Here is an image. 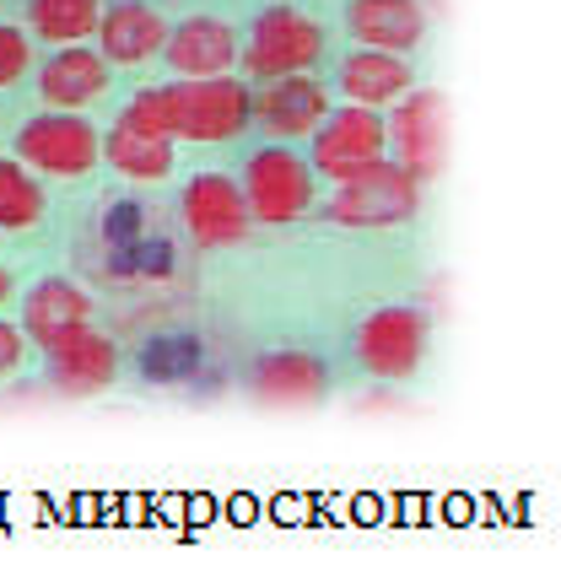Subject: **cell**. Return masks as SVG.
Listing matches in <instances>:
<instances>
[{
    "mask_svg": "<svg viewBox=\"0 0 561 566\" xmlns=\"http://www.w3.org/2000/svg\"><path fill=\"white\" fill-rule=\"evenodd\" d=\"M249 87L232 76H206V82H168V87H141L125 114L135 125L157 135H184V140H227L249 125Z\"/></svg>",
    "mask_w": 561,
    "mask_h": 566,
    "instance_id": "cell-1",
    "label": "cell"
},
{
    "mask_svg": "<svg viewBox=\"0 0 561 566\" xmlns=\"http://www.w3.org/2000/svg\"><path fill=\"white\" fill-rule=\"evenodd\" d=\"M422 211V178H411L399 163H367L362 174L341 178V195L330 200V217L341 227H394Z\"/></svg>",
    "mask_w": 561,
    "mask_h": 566,
    "instance_id": "cell-2",
    "label": "cell"
},
{
    "mask_svg": "<svg viewBox=\"0 0 561 566\" xmlns=\"http://www.w3.org/2000/svg\"><path fill=\"white\" fill-rule=\"evenodd\" d=\"M243 206L259 221H298L313 206V174L287 146H264L243 168Z\"/></svg>",
    "mask_w": 561,
    "mask_h": 566,
    "instance_id": "cell-3",
    "label": "cell"
},
{
    "mask_svg": "<svg viewBox=\"0 0 561 566\" xmlns=\"http://www.w3.org/2000/svg\"><path fill=\"white\" fill-rule=\"evenodd\" d=\"M384 146H388V130H384V119H378V108L345 103L335 114H324L319 130H313V168L341 184V178L362 174L367 163H378Z\"/></svg>",
    "mask_w": 561,
    "mask_h": 566,
    "instance_id": "cell-4",
    "label": "cell"
},
{
    "mask_svg": "<svg viewBox=\"0 0 561 566\" xmlns=\"http://www.w3.org/2000/svg\"><path fill=\"white\" fill-rule=\"evenodd\" d=\"M17 157H22L28 168H39V174L82 178V174H92V163H97V130L86 125L82 114L54 108V114H39V119L22 125Z\"/></svg>",
    "mask_w": 561,
    "mask_h": 566,
    "instance_id": "cell-5",
    "label": "cell"
},
{
    "mask_svg": "<svg viewBox=\"0 0 561 566\" xmlns=\"http://www.w3.org/2000/svg\"><path fill=\"white\" fill-rule=\"evenodd\" d=\"M319 49H324V28L319 22H308L292 6H270L249 28V71L264 76V82L298 76V71H308L319 60Z\"/></svg>",
    "mask_w": 561,
    "mask_h": 566,
    "instance_id": "cell-6",
    "label": "cell"
},
{
    "mask_svg": "<svg viewBox=\"0 0 561 566\" xmlns=\"http://www.w3.org/2000/svg\"><path fill=\"white\" fill-rule=\"evenodd\" d=\"M427 356V318L416 307H384L356 329V361L378 378H411Z\"/></svg>",
    "mask_w": 561,
    "mask_h": 566,
    "instance_id": "cell-7",
    "label": "cell"
},
{
    "mask_svg": "<svg viewBox=\"0 0 561 566\" xmlns=\"http://www.w3.org/2000/svg\"><path fill=\"white\" fill-rule=\"evenodd\" d=\"M43 350H49V378H54V389H65V394H97V389H108L114 373H120L114 340H103V335L86 329V324L60 329L54 340H43Z\"/></svg>",
    "mask_w": 561,
    "mask_h": 566,
    "instance_id": "cell-8",
    "label": "cell"
},
{
    "mask_svg": "<svg viewBox=\"0 0 561 566\" xmlns=\"http://www.w3.org/2000/svg\"><path fill=\"white\" fill-rule=\"evenodd\" d=\"M184 227L206 243V249H227V243H243L249 232V206H243V189L221 174H200L184 184Z\"/></svg>",
    "mask_w": 561,
    "mask_h": 566,
    "instance_id": "cell-9",
    "label": "cell"
},
{
    "mask_svg": "<svg viewBox=\"0 0 561 566\" xmlns=\"http://www.w3.org/2000/svg\"><path fill=\"white\" fill-rule=\"evenodd\" d=\"M384 130H388V140H394V151H399V168L411 178H432L443 168L448 135H443V97H437V92L405 97L399 114H394V125H384Z\"/></svg>",
    "mask_w": 561,
    "mask_h": 566,
    "instance_id": "cell-10",
    "label": "cell"
},
{
    "mask_svg": "<svg viewBox=\"0 0 561 566\" xmlns=\"http://www.w3.org/2000/svg\"><path fill=\"white\" fill-rule=\"evenodd\" d=\"M249 114H259V125L281 140H298V135H313L319 119L330 114V92L313 76H276V87L259 92V103H249Z\"/></svg>",
    "mask_w": 561,
    "mask_h": 566,
    "instance_id": "cell-11",
    "label": "cell"
},
{
    "mask_svg": "<svg viewBox=\"0 0 561 566\" xmlns=\"http://www.w3.org/2000/svg\"><path fill=\"white\" fill-rule=\"evenodd\" d=\"M345 28L362 49H384V54H405L422 44L427 33V11L416 0H351L345 6Z\"/></svg>",
    "mask_w": 561,
    "mask_h": 566,
    "instance_id": "cell-12",
    "label": "cell"
},
{
    "mask_svg": "<svg viewBox=\"0 0 561 566\" xmlns=\"http://www.w3.org/2000/svg\"><path fill=\"white\" fill-rule=\"evenodd\" d=\"M168 65L178 76H189V82H206V76H227L232 71V60H238V33L227 28V22H216V17H189L184 28H173L168 44Z\"/></svg>",
    "mask_w": 561,
    "mask_h": 566,
    "instance_id": "cell-13",
    "label": "cell"
},
{
    "mask_svg": "<svg viewBox=\"0 0 561 566\" xmlns=\"http://www.w3.org/2000/svg\"><path fill=\"white\" fill-rule=\"evenodd\" d=\"M97 39H103V60L114 65H141L168 44V22L146 6V0H120L114 11L97 17Z\"/></svg>",
    "mask_w": 561,
    "mask_h": 566,
    "instance_id": "cell-14",
    "label": "cell"
},
{
    "mask_svg": "<svg viewBox=\"0 0 561 566\" xmlns=\"http://www.w3.org/2000/svg\"><path fill=\"white\" fill-rule=\"evenodd\" d=\"M103 87H108V60L92 54V49H76V44L49 54L39 71L43 103H49V108H65V114H76V108L92 103Z\"/></svg>",
    "mask_w": 561,
    "mask_h": 566,
    "instance_id": "cell-15",
    "label": "cell"
},
{
    "mask_svg": "<svg viewBox=\"0 0 561 566\" xmlns=\"http://www.w3.org/2000/svg\"><path fill=\"white\" fill-rule=\"evenodd\" d=\"M411 87H416V76H411V65H405L399 54L356 49V54L341 60V92L351 103H362V108H384L394 97H405Z\"/></svg>",
    "mask_w": 561,
    "mask_h": 566,
    "instance_id": "cell-16",
    "label": "cell"
},
{
    "mask_svg": "<svg viewBox=\"0 0 561 566\" xmlns=\"http://www.w3.org/2000/svg\"><path fill=\"white\" fill-rule=\"evenodd\" d=\"M330 389V367L308 350H270L254 367V394L264 405H302Z\"/></svg>",
    "mask_w": 561,
    "mask_h": 566,
    "instance_id": "cell-17",
    "label": "cell"
},
{
    "mask_svg": "<svg viewBox=\"0 0 561 566\" xmlns=\"http://www.w3.org/2000/svg\"><path fill=\"white\" fill-rule=\"evenodd\" d=\"M103 151H108L114 174H125V178H168L173 174V140L157 130H146V125H135L129 114L114 125Z\"/></svg>",
    "mask_w": 561,
    "mask_h": 566,
    "instance_id": "cell-18",
    "label": "cell"
},
{
    "mask_svg": "<svg viewBox=\"0 0 561 566\" xmlns=\"http://www.w3.org/2000/svg\"><path fill=\"white\" fill-rule=\"evenodd\" d=\"M22 313H28V335H33V340L43 346V340H54L60 329H71V324H86L92 303H86L82 286H71V281H39V286L28 292Z\"/></svg>",
    "mask_w": 561,
    "mask_h": 566,
    "instance_id": "cell-19",
    "label": "cell"
},
{
    "mask_svg": "<svg viewBox=\"0 0 561 566\" xmlns=\"http://www.w3.org/2000/svg\"><path fill=\"white\" fill-rule=\"evenodd\" d=\"M97 17H103L97 0H33V33L49 44H76L97 33Z\"/></svg>",
    "mask_w": 561,
    "mask_h": 566,
    "instance_id": "cell-20",
    "label": "cell"
},
{
    "mask_svg": "<svg viewBox=\"0 0 561 566\" xmlns=\"http://www.w3.org/2000/svg\"><path fill=\"white\" fill-rule=\"evenodd\" d=\"M43 217V189L33 184V174L11 157H0V227L6 232H22Z\"/></svg>",
    "mask_w": 561,
    "mask_h": 566,
    "instance_id": "cell-21",
    "label": "cell"
},
{
    "mask_svg": "<svg viewBox=\"0 0 561 566\" xmlns=\"http://www.w3.org/2000/svg\"><path fill=\"white\" fill-rule=\"evenodd\" d=\"M28 60H33V44H28V33H22V28H6V22H0V87L22 82V76H28Z\"/></svg>",
    "mask_w": 561,
    "mask_h": 566,
    "instance_id": "cell-22",
    "label": "cell"
},
{
    "mask_svg": "<svg viewBox=\"0 0 561 566\" xmlns=\"http://www.w3.org/2000/svg\"><path fill=\"white\" fill-rule=\"evenodd\" d=\"M22 356H28V340H22L11 324H0V378H6V373H17V367H22Z\"/></svg>",
    "mask_w": 561,
    "mask_h": 566,
    "instance_id": "cell-23",
    "label": "cell"
},
{
    "mask_svg": "<svg viewBox=\"0 0 561 566\" xmlns=\"http://www.w3.org/2000/svg\"><path fill=\"white\" fill-rule=\"evenodd\" d=\"M11 297V275H6V264H0V303Z\"/></svg>",
    "mask_w": 561,
    "mask_h": 566,
    "instance_id": "cell-24",
    "label": "cell"
}]
</instances>
